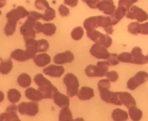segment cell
<instances>
[{
	"label": "cell",
	"mask_w": 148,
	"mask_h": 121,
	"mask_svg": "<svg viewBox=\"0 0 148 121\" xmlns=\"http://www.w3.org/2000/svg\"><path fill=\"white\" fill-rule=\"evenodd\" d=\"M34 81L38 86V90L41 92L44 99L53 98L55 92L58 91V89L53 85L51 82L41 73L36 74L34 76Z\"/></svg>",
	"instance_id": "6da1fadb"
},
{
	"label": "cell",
	"mask_w": 148,
	"mask_h": 121,
	"mask_svg": "<svg viewBox=\"0 0 148 121\" xmlns=\"http://www.w3.org/2000/svg\"><path fill=\"white\" fill-rule=\"evenodd\" d=\"M63 82L66 87V94L69 97L77 95L79 83L77 76L72 73H68L63 78Z\"/></svg>",
	"instance_id": "7a4b0ae2"
},
{
	"label": "cell",
	"mask_w": 148,
	"mask_h": 121,
	"mask_svg": "<svg viewBox=\"0 0 148 121\" xmlns=\"http://www.w3.org/2000/svg\"><path fill=\"white\" fill-rule=\"evenodd\" d=\"M87 36L96 44H100L108 48L112 44V39L108 35H104L98 31L93 30L86 32Z\"/></svg>",
	"instance_id": "3957f363"
},
{
	"label": "cell",
	"mask_w": 148,
	"mask_h": 121,
	"mask_svg": "<svg viewBox=\"0 0 148 121\" xmlns=\"http://www.w3.org/2000/svg\"><path fill=\"white\" fill-rule=\"evenodd\" d=\"M148 81V73L140 71L133 77L129 79L127 83V88L130 90H134Z\"/></svg>",
	"instance_id": "277c9868"
},
{
	"label": "cell",
	"mask_w": 148,
	"mask_h": 121,
	"mask_svg": "<svg viewBox=\"0 0 148 121\" xmlns=\"http://www.w3.org/2000/svg\"><path fill=\"white\" fill-rule=\"evenodd\" d=\"M125 16L127 19L136 20L138 22H144L148 19L147 12L136 5L131 6Z\"/></svg>",
	"instance_id": "5b68a950"
},
{
	"label": "cell",
	"mask_w": 148,
	"mask_h": 121,
	"mask_svg": "<svg viewBox=\"0 0 148 121\" xmlns=\"http://www.w3.org/2000/svg\"><path fill=\"white\" fill-rule=\"evenodd\" d=\"M18 111L22 115L34 116L39 111L38 105L35 102H23L18 105Z\"/></svg>",
	"instance_id": "8992f818"
},
{
	"label": "cell",
	"mask_w": 148,
	"mask_h": 121,
	"mask_svg": "<svg viewBox=\"0 0 148 121\" xmlns=\"http://www.w3.org/2000/svg\"><path fill=\"white\" fill-rule=\"evenodd\" d=\"M100 97L102 101L107 103L116 105H121L119 99V92H112L110 89H102L99 90Z\"/></svg>",
	"instance_id": "52a82bcc"
},
{
	"label": "cell",
	"mask_w": 148,
	"mask_h": 121,
	"mask_svg": "<svg viewBox=\"0 0 148 121\" xmlns=\"http://www.w3.org/2000/svg\"><path fill=\"white\" fill-rule=\"evenodd\" d=\"M89 51L93 56L98 59H107L110 54L107 48L96 43L91 47Z\"/></svg>",
	"instance_id": "ba28073f"
},
{
	"label": "cell",
	"mask_w": 148,
	"mask_h": 121,
	"mask_svg": "<svg viewBox=\"0 0 148 121\" xmlns=\"http://www.w3.org/2000/svg\"><path fill=\"white\" fill-rule=\"evenodd\" d=\"M25 41V46L26 48L25 53L28 59L34 58L36 54L38 52V41L34 38L24 39Z\"/></svg>",
	"instance_id": "9c48e42d"
},
{
	"label": "cell",
	"mask_w": 148,
	"mask_h": 121,
	"mask_svg": "<svg viewBox=\"0 0 148 121\" xmlns=\"http://www.w3.org/2000/svg\"><path fill=\"white\" fill-rule=\"evenodd\" d=\"M35 22L27 19L24 24L21 26L20 33L24 37V39L29 38H35L36 33L34 28Z\"/></svg>",
	"instance_id": "30bf717a"
},
{
	"label": "cell",
	"mask_w": 148,
	"mask_h": 121,
	"mask_svg": "<svg viewBox=\"0 0 148 121\" xmlns=\"http://www.w3.org/2000/svg\"><path fill=\"white\" fill-rule=\"evenodd\" d=\"M102 16H95L88 17L85 20L83 26L86 32L95 30L98 27H101Z\"/></svg>",
	"instance_id": "8fae6325"
},
{
	"label": "cell",
	"mask_w": 148,
	"mask_h": 121,
	"mask_svg": "<svg viewBox=\"0 0 148 121\" xmlns=\"http://www.w3.org/2000/svg\"><path fill=\"white\" fill-rule=\"evenodd\" d=\"M74 54L69 50L62 53L58 54L53 57V61L56 65H64L71 63L74 59Z\"/></svg>",
	"instance_id": "7c38bea8"
},
{
	"label": "cell",
	"mask_w": 148,
	"mask_h": 121,
	"mask_svg": "<svg viewBox=\"0 0 148 121\" xmlns=\"http://www.w3.org/2000/svg\"><path fill=\"white\" fill-rule=\"evenodd\" d=\"M97 9L106 15H111L115 11L116 6L113 0H100Z\"/></svg>",
	"instance_id": "4fadbf2b"
},
{
	"label": "cell",
	"mask_w": 148,
	"mask_h": 121,
	"mask_svg": "<svg viewBox=\"0 0 148 121\" xmlns=\"http://www.w3.org/2000/svg\"><path fill=\"white\" fill-rule=\"evenodd\" d=\"M42 72L47 75L52 77H59L63 74L64 69L63 66L51 65L43 69Z\"/></svg>",
	"instance_id": "5bb4252c"
},
{
	"label": "cell",
	"mask_w": 148,
	"mask_h": 121,
	"mask_svg": "<svg viewBox=\"0 0 148 121\" xmlns=\"http://www.w3.org/2000/svg\"><path fill=\"white\" fill-rule=\"evenodd\" d=\"M119 99L121 103L129 109L133 106H136V102L134 98L127 92H119Z\"/></svg>",
	"instance_id": "9a60e30c"
},
{
	"label": "cell",
	"mask_w": 148,
	"mask_h": 121,
	"mask_svg": "<svg viewBox=\"0 0 148 121\" xmlns=\"http://www.w3.org/2000/svg\"><path fill=\"white\" fill-rule=\"evenodd\" d=\"M85 73L88 77H101L106 75V73L102 70L97 65H90L85 69Z\"/></svg>",
	"instance_id": "2e32d148"
},
{
	"label": "cell",
	"mask_w": 148,
	"mask_h": 121,
	"mask_svg": "<svg viewBox=\"0 0 148 121\" xmlns=\"http://www.w3.org/2000/svg\"><path fill=\"white\" fill-rule=\"evenodd\" d=\"M53 98L55 103L60 107H69V105L70 101L69 97L61 94L58 91L55 92Z\"/></svg>",
	"instance_id": "e0dca14e"
},
{
	"label": "cell",
	"mask_w": 148,
	"mask_h": 121,
	"mask_svg": "<svg viewBox=\"0 0 148 121\" xmlns=\"http://www.w3.org/2000/svg\"><path fill=\"white\" fill-rule=\"evenodd\" d=\"M127 11V9L125 7L121 6H118V8L116 9L114 14L110 16L113 25H115L118 24L119 21L126 16Z\"/></svg>",
	"instance_id": "ac0fdd59"
},
{
	"label": "cell",
	"mask_w": 148,
	"mask_h": 121,
	"mask_svg": "<svg viewBox=\"0 0 148 121\" xmlns=\"http://www.w3.org/2000/svg\"><path fill=\"white\" fill-rule=\"evenodd\" d=\"M78 99L81 101H86L92 99L95 96L94 91L92 88L88 86L82 87L78 90L77 94Z\"/></svg>",
	"instance_id": "d6986e66"
},
{
	"label": "cell",
	"mask_w": 148,
	"mask_h": 121,
	"mask_svg": "<svg viewBox=\"0 0 148 121\" xmlns=\"http://www.w3.org/2000/svg\"><path fill=\"white\" fill-rule=\"evenodd\" d=\"M25 95L27 98L34 102H38L44 99L41 92L32 87H29L25 90Z\"/></svg>",
	"instance_id": "ffe728a7"
},
{
	"label": "cell",
	"mask_w": 148,
	"mask_h": 121,
	"mask_svg": "<svg viewBox=\"0 0 148 121\" xmlns=\"http://www.w3.org/2000/svg\"><path fill=\"white\" fill-rule=\"evenodd\" d=\"M33 60L37 66L44 67L48 65L51 60V57L47 54H39L33 58Z\"/></svg>",
	"instance_id": "44dd1931"
},
{
	"label": "cell",
	"mask_w": 148,
	"mask_h": 121,
	"mask_svg": "<svg viewBox=\"0 0 148 121\" xmlns=\"http://www.w3.org/2000/svg\"><path fill=\"white\" fill-rule=\"evenodd\" d=\"M111 117L115 121H125L129 118V114L125 110L116 108L112 112Z\"/></svg>",
	"instance_id": "7402d4cb"
},
{
	"label": "cell",
	"mask_w": 148,
	"mask_h": 121,
	"mask_svg": "<svg viewBox=\"0 0 148 121\" xmlns=\"http://www.w3.org/2000/svg\"><path fill=\"white\" fill-rule=\"evenodd\" d=\"M128 114L130 119L133 121H140L143 117V111L136 106L129 108Z\"/></svg>",
	"instance_id": "603a6c76"
},
{
	"label": "cell",
	"mask_w": 148,
	"mask_h": 121,
	"mask_svg": "<svg viewBox=\"0 0 148 121\" xmlns=\"http://www.w3.org/2000/svg\"><path fill=\"white\" fill-rule=\"evenodd\" d=\"M18 84L23 88H27L30 86L32 83L30 76L26 73H22L17 78Z\"/></svg>",
	"instance_id": "cb8c5ba5"
},
{
	"label": "cell",
	"mask_w": 148,
	"mask_h": 121,
	"mask_svg": "<svg viewBox=\"0 0 148 121\" xmlns=\"http://www.w3.org/2000/svg\"><path fill=\"white\" fill-rule=\"evenodd\" d=\"M10 56L12 59L18 62H25L29 60L26 56L25 50L20 49L15 50L14 51H12V52H11Z\"/></svg>",
	"instance_id": "d4e9b609"
},
{
	"label": "cell",
	"mask_w": 148,
	"mask_h": 121,
	"mask_svg": "<svg viewBox=\"0 0 148 121\" xmlns=\"http://www.w3.org/2000/svg\"><path fill=\"white\" fill-rule=\"evenodd\" d=\"M59 120L61 121H71L73 120V116L69 107L62 108L59 112Z\"/></svg>",
	"instance_id": "484cf974"
},
{
	"label": "cell",
	"mask_w": 148,
	"mask_h": 121,
	"mask_svg": "<svg viewBox=\"0 0 148 121\" xmlns=\"http://www.w3.org/2000/svg\"><path fill=\"white\" fill-rule=\"evenodd\" d=\"M1 121H19L20 120L16 111H5L0 115Z\"/></svg>",
	"instance_id": "4316f807"
},
{
	"label": "cell",
	"mask_w": 148,
	"mask_h": 121,
	"mask_svg": "<svg viewBox=\"0 0 148 121\" xmlns=\"http://www.w3.org/2000/svg\"><path fill=\"white\" fill-rule=\"evenodd\" d=\"M8 99L11 103H16L21 98V92L16 89H11L8 92Z\"/></svg>",
	"instance_id": "83f0119b"
},
{
	"label": "cell",
	"mask_w": 148,
	"mask_h": 121,
	"mask_svg": "<svg viewBox=\"0 0 148 121\" xmlns=\"http://www.w3.org/2000/svg\"><path fill=\"white\" fill-rule=\"evenodd\" d=\"M13 68V63L10 59L3 60L1 63L0 70L1 74H7L11 72Z\"/></svg>",
	"instance_id": "f1b7e54d"
},
{
	"label": "cell",
	"mask_w": 148,
	"mask_h": 121,
	"mask_svg": "<svg viewBox=\"0 0 148 121\" xmlns=\"http://www.w3.org/2000/svg\"><path fill=\"white\" fill-rule=\"evenodd\" d=\"M6 17L7 18V22L16 25L20 19V18L18 15L16 9H12L9 12L6 14Z\"/></svg>",
	"instance_id": "f546056e"
},
{
	"label": "cell",
	"mask_w": 148,
	"mask_h": 121,
	"mask_svg": "<svg viewBox=\"0 0 148 121\" xmlns=\"http://www.w3.org/2000/svg\"><path fill=\"white\" fill-rule=\"evenodd\" d=\"M56 31V27L52 23H45L44 24V31L42 33L47 36H52L55 35Z\"/></svg>",
	"instance_id": "4dcf8cb0"
},
{
	"label": "cell",
	"mask_w": 148,
	"mask_h": 121,
	"mask_svg": "<svg viewBox=\"0 0 148 121\" xmlns=\"http://www.w3.org/2000/svg\"><path fill=\"white\" fill-rule=\"evenodd\" d=\"M56 16V12L53 8L49 7L45 10L42 14V19L44 21L49 22L52 21Z\"/></svg>",
	"instance_id": "1f68e13d"
},
{
	"label": "cell",
	"mask_w": 148,
	"mask_h": 121,
	"mask_svg": "<svg viewBox=\"0 0 148 121\" xmlns=\"http://www.w3.org/2000/svg\"><path fill=\"white\" fill-rule=\"evenodd\" d=\"M84 29L81 26H78L75 28L72 31L71 36L73 40L78 41L82 39L84 35Z\"/></svg>",
	"instance_id": "d6a6232c"
},
{
	"label": "cell",
	"mask_w": 148,
	"mask_h": 121,
	"mask_svg": "<svg viewBox=\"0 0 148 121\" xmlns=\"http://www.w3.org/2000/svg\"><path fill=\"white\" fill-rule=\"evenodd\" d=\"M148 63V56L143 54L137 56L132 57L131 63L137 65H144Z\"/></svg>",
	"instance_id": "836d02e7"
},
{
	"label": "cell",
	"mask_w": 148,
	"mask_h": 121,
	"mask_svg": "<svg viewBox=\"0 0 148 121\" xmlns=\"http://www.w3.org/2000/svg\"><path fill=\"white\" fill-rule=\"evenodd\" d=\"M140 27L139 22H131L127 26V31L132 35H138L140 34Z\"/></svg>",
	"instance_id": "e575fe53"
},
{
	"label": "cell",
	"mask_w": 148,
	"mask_h": 121,
	"mask_svg": "<svg viewBox=\"0 0 148 121\" xmlns=\"http://www.w3.org/2000/svg\"><path fill=\"white\" fill-rule=\"evenodd\" d=\"M49 48L48 41L45 39L38 40V52H45Z\"/></svg>",
	"instance_id": "d590c367"
},
{
	"label": "cell",
	"mask_w": 148,
	"mask_h": 121,
	"mask_svg": "<svg viewBox=\"0 0 148 121\" xmlns=\"http://www.w3.org/2000/svg\"><path fill=\"white\" fill-rule=\"evenodd\" d=\"M119 62L123 63H131L132 60V54L130 52H123L118 55Z\"/></svg>",
	"instance_id": "8d00e7d4"
},
{
	"label": "cell",
	"mask_w": 148,
	"mask_h": 121,
	"mask_svg": "<svg viewBox=\"0 0 148 121\" xmlns=\"http://www.w3.org/2000/svg\"><path fill=\"white\" fill-rule=\"evenodd\" d=\"M34 6L36 8L40 10H45L49 6V4L47 0H36Z\"/></svg>",
	"instance_id": "74e56055"
},
{
	"label": "cell",
	"mask_w": 148,
	"mask_h": 121,
	"mask_svg": "<svg viewBox=\"0 0 148 121\" xmlns=\"http://www.w3.org/2000/svg\"><path fill=\"white\" fill-rule=\"evenodd\" d=\"M16 25L7 22L4 27V32L6 35L11 36L14 35L16 30Z\"/></svg>",
	"instance_id": "f35d334b"
},
{
	"label": "cell",
	"mask_w": 148,
	"mask_h": 121,
	"mask_svg": "<svg viewBox=\"0 0 148 121\" xmlns=\"http://www.w3.org/2000/svg\"><path fill=\"white\" fill-rule=\"evenodd\" d=\"M110 82L108 79H102L97 83V87L99 90L102 89H110Z\"/></svg>",
	"instance_id": "ab89813d"
},
{
	"label": "cell",
	"mask_w": 148,
	"mask_h": 121,
	"mask_svg": "<svg viewBox=\"0 0 148 121\" xmlns=\"http://www.w3.org/2000/svg\"><path fill=\"white\" fill-rule=\"evenodd\" d=\"M41 19H42V14L36 11L29 12V14L27 16V19L36 22Z\"/></svg>",
	"instance_id": "60d3db41"
},
{
	"label": "cell",
	"mask_w": 148,
	"mask_h": 121,
	"mask_svg": "<svg viewBox=\"0 0 148 121\" xmlns=\"http://www.w3.org/2000/svg\"><path fill=\"white\" fill-rule=\"evenodd\" d=\"M105 76L112 83H114L116 82L119 78L118 73L115 71H111L110 72H107Z\"/></svg>",
	"instance_id": "b9f144b4"
},
{
	"label": "cell",
	"mask_w": 148,
	"mask_h": 121,
	"mask_svg": "<svg viewBox=\"0 0 148 121\" xmlns=\"http://www.w3.org/2000/svg\"><path fill=\"white\" fill-rule=\"evenodd\" d=\"M107 60L110 66H116L119 63L118 55L116 54H110V56L107 59Z\"/></svg>",
	"instance_id": "7bdbcfd3"
},
{
	"label": "cell",
	"mask_w": 148,
	"mask_h": 121,
	"mask_svg": "<svg viewBox=\"0 0 148 121\" xmlns=\"http://www.w3.org/2000/svg\"><path fill=\"white\" fill-rule=\"evenodd\" d=\"M16 9L20 19L25 18L26 16L27 17L29 14V12L28 11L25 7L22 6H19L17 7Z\"/></svg>",
	"instance_id": "ee69618b"
},
{
	"label": "cell",
	"mask_w": 148,
	"mask_h": 121,
	"mask_svg": "<svg viewBox=\"0 0 148 121\" xmlns=\"http://www.w3.org/2000/svg\"><path fill=\"white\" fill-rule=\"evenodd\" d=\"M58 12L60 15L62 17H66L70 14V11L66 6L61 4L58 7Z\"/></svg>",
	"instance_id": "f6af8a7d"
},
{
	"label": "cell",
	"mask_w": 148,
	"mask_h": 121,
	"mask_svg": "<svg viewBox=\"0 0 148 121\" xmlns=\"http://www.w3.org/2000/svg\"><path fill=\"white\" fill-rule=\"evenodd\" d=\"M97 65L106 73L108 72V68L110 66V64L108 61H99L97 62Z\"/></svg>",
	"instance_id": "bcb514c9"
},
{
	"label": "cell",
	"mask_w": 148,
	"mask_h": 121,
	"mask_svg": "<svg viewBox=\"0 0 148 121\" xmlns=\"http://www.w3.org/2000/svg\"><path fill=\"white\" fill-rule=\"evenodd\" d=\"M132 3L130 0H119L118 2V6H121L125 7L127 11L130 9L131 6H132Z\"/></svg>",
	"instance_id": "7dc6e473"
},
{
	"label": "cell",
	"mask_w": 148,
	"mask_h": 121,
	"mask_svg": "<svg viewBox=\"0 0 148 121\" xmlns=\"http://www.w3.org/2000/svg\"><path fill=\"white\" fill-rule=\"evenodd\" d=\"M140 34L148 35V22L140 24Z\"/></svg>",
	"instance_id": "c3c4849f"
},
{
	"label": "cell",
	"mask_w": 148,
	"mask_h": 121,
	"mask_svg": "<svg viewBox=\"0 0 148 121\" xmlns=\"http://www.w3.org/2000/svg\"><path fill=\"white\" fill-rule=\"evenodd\" d=\"M100 0H88L86 2V5L92 9H97V5Z\"/></svg>",
	"instance_id": "681fc988"
},
{
	"label": "cell",
	"mask_w": 148,
	"mask_h": 121,
	"mask_svg": "<svg viewBox=\"0 0 148 121\" xmlns=\"http://www.w3.org/2000/svg\"><path fill=\"white\" fill-rule=\"evenodd\" d=\"M34 28L36 33H42L44 31V24H42L41 22L37 21L34 24Z\"/></svg>",
	"instance_id": "f907efd6"
},
{
	"label": "cell",
	"mask_w": 148,
	"mask_h": 121,
	"mask_svg": "<svg viewBox=\"0 0 148 121\" xmlns=\"http://www.w3.org/2000/svg\"><path fill=\"white\" fill-rule=\"evenodd\" d=\"M132 57H136L143 54L142 49L138 46H135L132 49L131 52Z\"/></svg>",
	"instance_id": "816d5d0a"
},
{
	"label": "cell",
	"mask_w": 148,
	"mask_h": 121,
	"mask_svg": "<svg viewBox=\"0 0 148 121\" xmlns=\"http://www.w3.org/2000/svg\"><path fill=\"white\" fill-rule=\"evenodd\" d=\"M64 3L71 7H75L77 5L78 0H64Z\"/></svg>",
	"instance_id": "f5cc1de1"
},
{
	"label": "cell",
	"mask_w": 148,
	"mask_h": 121,
	"mask_svg": "<svg viewBox=\"0 0 148 121\" xmlns=\"http://www.w3.org/2000/svg\"><path fill=\"white\" fill-rule=\"evenodd\" d=\"M18 109V107L16 105L13 104L7 107L5 111H17Z\"/></svg>",
	"instance_id": "db71d44e"
},
{
	"label": "cell",
	"mask_w": 148,
	"mask_h": 121,
	"mask_svg": "<svg viewBox=\"0 0 148 121\" xmlns=\"http://www.w3.org/2000/svg\"><path fill=\"white\" fill-rule=\"evenodd\" d=\"M104 30L108 34H109V35H112L113 32H114V29L113 28V26L108 27L107 28L104 29Z\"/></svg>",
	"instance_id": "11a10c76"
},
{
	"label": "cell",
	"mask_w": 148,
	"mask_h": 121,
	"mask_svg": "<svg viewBox=\"0 0 148 121\" xmlns=\"http://www.w3.org/2000/svg\"><path fill=\"white\" fill-rule=\"evenodd\" d=\"M0 94H1V98H0V99H1V102L4 99V94L1 91Z\"/></svg>",
	"instance_id": "9f6ffc18"
},
{
	"label": "cell",
	"mask_w": 148,
	"mask_h": 121,
	"mask_svg": "<svg viewBox=\"0 0 148 121\" xmlns=\"http://www.w3.org/2000/svg\"><path fill=\"white\" fill-rule=\"evenodd\" d=\"M130 1L132 3V4H134L135 3H137L138 0H130Z\"/></svg>",
	"instance_id": "6f0895ef"
},
{
	"label": "cell",
	"mask_w": 148,
	"mask_h": 121,
	"mask_svg": "<svg viewBox=\"0 0 148 121\" xmlns=\"http://www.w3.org/2000/svg\"><path fill=\"white\" fill-rule=\"evenodd\" d=\"M83 2H84V3H86V1H88V0H82Z\"/></svg>",
	"instance_id": "680465c9"
},
{
	"label": "cell",
	"mask_w": 148,
	"mask_h": 121,
	"mask_svg": "<svg viewBox=\"0 0 148 121\" xmlns=\"http://www.w3.org/2000/svg\"><path fill=\"white\" fill-rule=\"evenodd\" d=\"M6 0H1V1H6Z\"/></svg>",
	"instance_id": "91938a15"
},
{
	"label": "cell",
	"mask_w": 148,
	"mask_h": 121,
	"mask_svg": "<svg viewBox=\"0 0 148 121\" xmlns=\"http://www.w3.org/2000/svg\"><path fill=\"white\" fill-rule=\"evenodd\" d=\"M147 56H148V54H147Z\"/></svg>",
	"instance_id": "94428289"
}]
</instances>
